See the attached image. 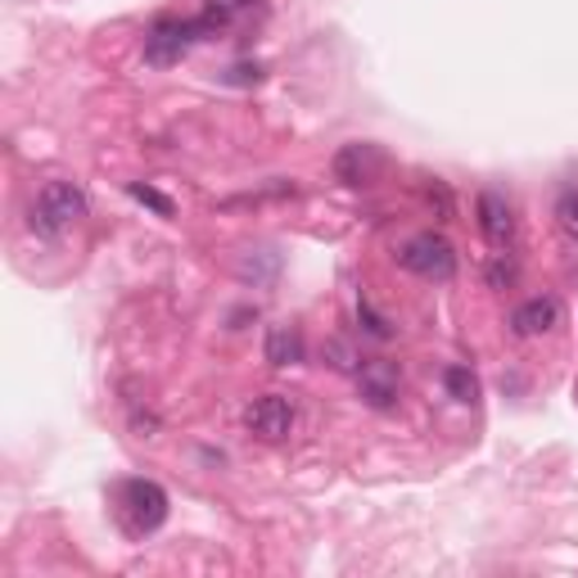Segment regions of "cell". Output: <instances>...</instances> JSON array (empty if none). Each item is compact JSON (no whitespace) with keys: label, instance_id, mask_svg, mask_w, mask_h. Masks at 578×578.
<instances>
[{"label":"cell","instance_id":"1","mask_svg":"<svg viewBox=\"0 0 578 578\" xmlns=\"http://www.w3.org/2000/svg\"><path fill=\"white\" fill-rule=\"evenodd\" d=\"M82 217H86V195L73 181H51V185L41 190L36 208H32V226L41 235H60V231L77 226Z\"/></svg>","mask_w":578,"mask_h":578},{"label":"cell","instance_id":"2","mask_svg":"<svg viewBox=\"0 0 578 578\" xmlns=\"http://www.w3.org/2000/svg\"><path fill=\"white\" fill-rule=\"evenodd\" d=\"M398 263H403L411 276H420V280H452V271H457V249L448 245L443 235L420 231V235H411L407 245H403Z\"/></svg>","mask_w":578,"mask_h":578},{"label":"cell","instance_id":"3","mask_svg":"<svg viewBox=\"0 0 578 578\" xmlns=\"http://www.w3.org/2000/svg\"><path fill=\"white\" fill-rule=\"evenodd\" d=\"M122 515L131 534H154L168 520V493L154 479H131V484H122Z\"/></svg>","mask_w":578,"mask_h":578},{"label":"cell","instance_id":"4","mask_svg":"<svg viewBox=\"0 0 578 578\" xmlns=\"http://www.w3.org/2000/svg\"><path fill=\"white\" fill-rule=\"evenodd\" d=\"M204 28L200 23H185V19H159L144 36V64L154 68H168V64H181V55L190 51V41H195Z\"/></svg>","mask_w":578,"mask_h":578},{"label":"cell","instance_id":"5","mask_svg":"<svg viewBox=\"0 0 578 578\" xmlns=\"http://www.w3.org/2000/svg\"><path fill=\"white\" fill-rule=\"evenodd\" d=\"M357 389L371 407L379 411H389L398 403V389H403V375L394 362H384V357H362L357 362Z\"/></svg>","mask_w":578,"mask_h":578},{"label":"cell","instance_id":"6","mask_svg":"<svg viewBox=\"0 0 578 578\" xmlns=\"http://www.w3.org/2000/svg\"><path fill=\"white\" fill-rule=\"evenodd\" d=\"M245 425L258 434V439H267V443H280L289 429H295V403L289 398H280V394H263V398H254L249 403V411H245Z\"/></svg>","mask_w":578,"mask_h":578},{"label":"cell","instance_id":"7","mask_svg":"<svg viewBox=\"0 0 578 578\" xmlns=\"http://www.w3.org/2000/svg\"><path fill=\"white\" fill-rule=\"evenodd\" d=\"M474 213H479V231H484V239H489L493 249H506L511 239H515V213H511L506 195H497V190H484V195H479V204H474Z\"/></svg>","mask_w":578,"mask_h":578},{"label":"cell","instance_id":"8","mask_svg":"<svg viewBox=\"0 0 578 578\" xmlns=\"http://www.w3.org/2000/svg\"><path fill=\"white\" fill-rule=\"evenodd\" d=\"M384 172V154L375 150V144H344L340 154H334V176H340L344 185H366Z\"/></svg>","mask_w":578,"mask_h":578},{"label":"cell","instance_id":"9","mask_svg":"<svg viewBox=\"0 0 578 578\" xmlns=\"http://www.w3.org/2000/svg\"><path fill=\"white\" fill-rule=\"evenodd\" d=\"M560 325V303L556 299H528L511 312V330L520 340H534V334H547Z\"/></svg>","mask_w":578,"mask_h":578},{"label":"cell","instance_id":"10","mask_svg":"<svg viewBox=\"0 0 578 578\" xmlns=\"http://www.w3.org/2000/svg\"><path fill=\"white\" fill-rule=\"evenodd\" d=\"M258 10V0H204V14H200V28L204 32H222L231 28L235 19H245Z\"/></svg>","mask_w":578,"mask_h":578},{"label":"cell","instance_id":"11","mask_svg":"<svg viewBox=\"0 0 578 578\" xmlns=\"http://www.w3.org/2000/svg\"><path fill=\"white\" fill-rule=\"evenodd\" d=\"M303 357V340L289 325H276L271 334H267V362L271 366H295Z\"/></svg>","mask_w":578,"mask_h":578},{"label":"cell","instance_id":"12","mask_svg":"<svg viewBox=\"0 0 578 578\" xmlns=\"http://www.w3.org/2000/svg\"><path fill=\"white\" fill-rule=\"evenodd\" d=\"M443 384H448V394H452L457 403H474V398H479V379H474L470 366H448V371H443Z\"/></svg>","mask_w":578,"mask_h":578},{"label":"cell","instance_id":"13","mask_svg":"<svg viewBox=\"0 0 578 578\" xmlns=\"http://www.w3.org/2000/svg\"><path fill=\"white\" fill-rule=\"evenodd\" d=\"M127 195H131V200H140L144 208H154L159 217H172V213H176V204L163 195V190H154V185H140V181H131V185H127Z\"/></svg>","mask_w":578,"mask_h":578},{"label":"cell","instance_id":"14","mask_svg":"<svg viewBox=\"0 0 578 578\" xmlns=\"http://www.w3.org/2000/svg\"><path fill=\"white\" fill-rule=\"evenodd\" d=\"M489 285L493 289H506V285H515V276H520V267H515V258L511 254H493V263H489Z\"/></svg>","mask_w":578,"mask_h":578},{"label":"cell","instance_id":"15","mask_svg":"<svg viewBox=\"0 0 578 578\" xmlns=\"http://www.w3.org/2000/svg\"><path fill=\"white\" fill-rule=\"evenodd\" d=\"M556 222H560V231H565L569 239H578V190L560 195V204H556Z\"/></svg>","mask_w":578,"mask_h":578},{"label":"cell","instance_id":"16","mask_svg":"<svg viewBox=\"0 0 578 578\" xmlns=\"http://www.w3.org/2000/svg\"><path fill=\"white\" fill-rule=\"evenodd\" d=\"M357 317H362V325H366V334H375V340H389V334H394V325L389 321H384L366 299H357Z\"/></svg>","mask_w":578,"mask_h":578},{"label":"cell","instance_id":"17","mask_svg":"<svg viewBox=\"0 0 578 578\" xmlns=\"http://www.w3.org/2000/svg\"><path fill=\"white\" fill-rule=\"evenodd\" d=\"M425 195H429V204H434V208H439V217H443V222H452V195H448V185H443V181H434V185L425 190Z\"/></svg>","mask_w":578,"mask_h":578}]
</instances>
